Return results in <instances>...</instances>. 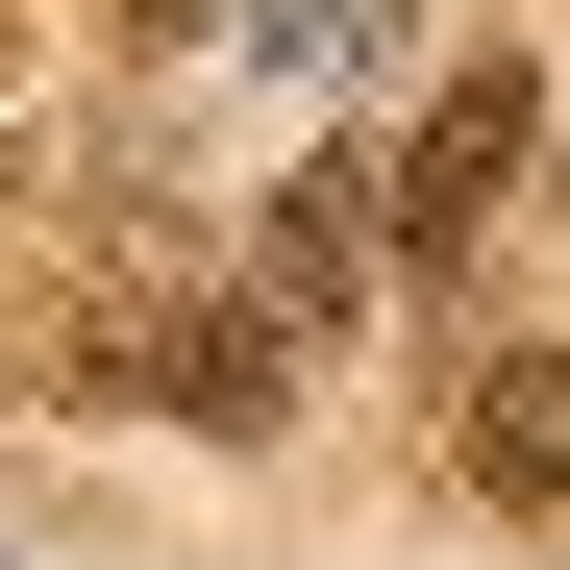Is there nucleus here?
<instances>
[{
    "label": "nucleus",
    "instance_id": "1",
    "mask_svg": "<svg viewBox=\"0 0 570 570\" xmlns=\"http://www.w3.org/2000/svg\"><path fill=\"white\" fill-rule=\"evenodd\" d=\"M372 174H397V273L446 298V273H471V224L546 174V75H521V50H446V75H422V125L372 149Z\"/></svg>",
    "mask_w": 570,
    "mask_h": 570
},
{
    "label": "nucleus",
    "instance_id": "2",
    "mask_svg": "<svg viewBox=\"0 0 570 570\" xmlns=\"http://www.w3.org/2000/svg\"><path fill=\"white\" fill-rule=\"evenodd\" d=\"M372 248H397V174H372V149H298V174L248 199V298L298 323V347H323V323L372 298Z\"/></svg>",
    "mask_w": 570,
    "mask_h": 570
},
{
    "label": "nucleus",
    "instance_id": "3",
    "mask_svg": "<svg viewBox=\"0 0 570 570\" xmlns=\"http://www.w3.org/2000/svg\"><path fill=\"white\" fill-rule=\"evenodd\" d=\"M446 471L497 521H570V347H471L446 372Z\"/></svg>",
    "mask_w": 570,
    "mask_h": 570
},
{
    "label": "nucleus",
    "instance_id": "4",
    "mask_svg": "<svg viewBox=\"0 0 570 570\" xmlns=\"http://www.w3.org/2000/svg\"><path fill=\"white\" fill-rule=\"evenodd\" d=\"M125 26H224V0H125Z\"/></svg>",
    "mask_w": 570,
    "mask_h": 570
}]
</instances>
